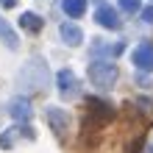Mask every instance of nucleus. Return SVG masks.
<instances>
[{"instance_id": "obj_18", "label": "nucleus", "mask_w": 153, "mask_h": 153, "mask_svg": "<svg viewBox=\"0 0 153 153\" xmlns=\"http://www.w3.org/2000/svg\"><path fill=\"white\" fill-rule=\"evenodd\" d=\"M150 3H153V0H150Z\"/></svg>"}, {"instance_id": "obj_4", "label": "nucleus", "mask_w": 153, "mask_h": 153, "mask_svg": "<svg viewBox=\"0 0 153 153\" xmlns=\"http://www.w3.org/2000/svg\"><path fill=\"white\" fill-rule=\"evenodd\" d=\"M131 64L139 73H153V45L150 42H139L131 50Z\"/></svg>"}, {"instance_id": "obj_14", "label": "nucleus", "mask_w": 153, "mask_h": 153, "mask_svg": "<svg viewBox=\"0 0 153 153\" xmlns=\"http://www.w3.org/2000/svg\"><path fill=\"white\" fill-rule=\"evenodd\" d=\"M120 8L125 14H139L142 11V0H120Z\"/></svg>"}, {"instance_id": "obj_9", "label": "nucleus", "mask_w": 153, "mask_h": 153, "mask_svg": "<svg viewBox=\"0 0 153 153\" xmlns=\"http://www.w3.org/2000/svg\"><path fill=\"white\" fill-rule=\"evenodd\" d=\"M59 36L64 39V45L78 48V45L84 42V31H81V25H75V22H61L59 25Z\"/></svg>"}, {"instance_id": "obj_15", "label": "nucleus", "mask_w": 153, "mask_h": 153, "mask_svg": "<svg viewBox=\"0 0 153 153\" xmlns=\"http://www.w3.org/2000/svg\"><path fill=\"white\" fill-rule=\"evenodd\" d=\"M139 17H142V20H145V22H153V6L142 8V11H139Z\"/></svg>"}, {"instance_id": "obj_5", "label": "nucleus", "mask_w": 153, "mask_h": 153, "mask_svg": "<svg viewBox=\"0 0 153 153\" xmlns=\"http://www.w3.org/2000/svg\"><path fill=\"white\" fill-rule=\"evenodd\" d=\"M56 86H59L61 97H67V100L78 97V78H75V73L70 67H64V70H59V73H56Z\"/></svg>"}, {"instance_id": "obj_12", "label": "nucleus", "mask_w": 153, "mask_h": 153, "mask_svg": "<svg viewBox=\"0 0 153 153\" xmlns=\"http://www.w3.org/2000/svg\"><path fill=\"white\" fill-rule=\"evenodd\" d=\"M61 8L70 20H78V17L86 14V0H61Z\"/></svg>"}, {"instance_id": "obj_8", "label": "nucleus", "mask_w": 153, "mask_h": 153, "mask_svg": "<svg viewBox=\"0 0 153 153\" xmlns=\"http://www.w3.org/2000/svg\"><path fill=\"white\" fill-rule=\"evenodd\" d=\"M22 134H25V139H36V134H33V128H31L28 123H25V125H11V128H6L3 134H0V148L11 150L14 142H17V137H22Z\"/></svg>"}, {"instance_id": "obj_16", "label": "nucleus", "mask_w": 153, "mask_h": 153, "mask_svg": "<svg viewBox=\"0 0 153 153\" xmlns=\"http://www.w3.org/2000/svg\"><path fill=\"white\" fill-rule=\"evenodd\" d=\"M0 6H3V8H14L17 0H0Z\"/></svg>"}, {"instance_id": "obj_10", "label": "nucleus", "mask_w": 153, "mask_h": 153, "mask_svg": "<svg viewBox=\"0 0 153 153\" xmlns=\"http://www.w3.org/2000/svg\"><path fill=\"white\" fill-rule=\"evenodd\" d=\"M20 28L28 31V33H39V31L45 28V20H42L36 11H22V17H20Z\"/></svg>"}, {"instance_id": "obj_17", "label": "nucleus", "mask_w": 153, "mask_h": 153, "mask_svg": "<svg viewBox=\"0 0 153 153\" xmlns=\"http://www.w3.org/2000/svg\"><path fill=\"white\" fill-rule=\"evenodd\" d=\"M148 153H153V145H148Z\"/></svg>"}, {"instance_id": "obj_2", "label": "nucleus", "mask_w": 153, "mask_h": 153, "mask_svg": "<svg viewBox=\"0 0 153 153\" xmlns=\"http://www.w3.org/2000/svg\"><path fill=\"white\" fill-rule=\"evenodd\" d=\"M86 75H89V81H92V86H97L100 92H106V89L114 86L120 70H117V64L111 59H95L92 64L86 67Z\"/></svg>"}, {"instance_id": "obj_1", "label": "nucleus", "mask_w": 153, "mask_h": 153, "mask_svg": "<svg viewBox=\"0 0 153 153\" xmlns=\"http://www.w3.org/2000/svg\"><path fill=\"white\" fill-rule=\"evenodd\" d=\"M48 84H50V67H48V59L31 56V59L22 64V70H20V86H22V92H25V95L42 92V89H48Z\"/></svg>"}, {"instance_id": "obj_7", "label": "nucleus", "mask_w": 153, "mask_h": 153, "mask_svg": "<svg viewBox=\"0 0 153 153\" xmlns=\"http://www.w3.org/2000/svg\"><path fill=\"white\" fill-rule=\"evenodd\" d=\"M8 114L14 117V123L17 125H25L33 117V109H31V100L28 97H22V95H17L11 97V103H8Z\"/></svg>"}, {"instance_id": "obj_13", "label": "nucleus", "mask_w": 153, "mask_h": 153, "mask_svg": "<svg viewBox=\"0 0 153 153\" xmlns=\"http://www.w3.org/2000/svg\"><path fill=\"white\" fill-rule=\"evenodd\" d=\"M123 50H125V45H123V42H114V45H103L100 39H95V45H92V53H95V56H100V53H106V56H120Z\"/></svg>"}, {"instance_id": "obj_3", "label": "nucleus", "mask_w": 153, "mask_h": 153, "mask_svg": "<svg viewBox=\"0 0 153 153\" xmlns=\"http://www.w3.org/2000/svg\"><path fill=\"white\" fill-rule=\"evenodd\" d=\"M95 22L100 28H109V31H120L123 28V20H120V11L109 3H100L95 8Z\"/></svg>"}, {"instance_id": "obj_6", "label": "nucleus", "mask_w": 153, "mask_h": 153, "mask_svg": "<svg viewBox=\"0 0 153 153\" xmlns=\"http://www.w3.org/2000/svg\"><path fill=\"white\" fill-rule=\"evenodd\" d=\"M45 120L50 123V128L59 134V137H64L67 125H70V114L67 109H61V106H45Z\"/></svg>"}, {"instance_id": "obj_11", "label": "nucleus", "mask_w": 153, "mask_h": 153, "mask_svg": "<svg viewBox=\"0 0 153 153\" xmlns=\"http://www.w3.org/2000/svg\"><path fill=\"white\" fill-rule=\"evenodd\" d=\"M0 39H3V45L8 50H17L20 48V39H17V31L11 28V25H8L3 17H0Z\"/></svg>"}]
</instances>
